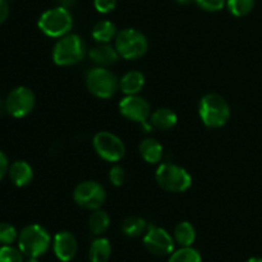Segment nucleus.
Wrapping results in <instances>:
<instances>
[{"mask_svg":"<svg viewBox=\"0 0 262 262\" xmlns=\"http://www.w3.org/2000/svg\"><path fill=\"white\" fill-rule=\"evenodd\" d=\"M53 251L59 261L69 262L76 257L78 252V242L73 233L63 232L56 233L53 239Z\"/></svg>","mask_w":262,"mask_h":262,"instance_id":"obj_13","label":"nucleus"},{"mask_svg":"<svg viewBox=\"0 0 262 262\" xmlns=\"http://www.w3.org/2000/svg\"><path fill=\"white\" fill-rule=\"evenodd\" d=\"M246 262H262V258L261 257H251V258H248Z\"/></svg>","mask_w":262,"mask_h":262,"instance_id":"obj_34","label":"nucleus"},{"mask_svg":"<svg viewBox=\"0 0 262 262\" xmlns=\"http://www.w3.org/2000/svg\"><path fill=\"white\" fill-rule=\"evenodd\" d=\"M91 35L94 40L99 43H109L110 41L115 40V37H117V26L112 20H100L94 26Z\"/></svg>","mask_w":262,"mask_h":262,"instance_id":"obj_19","label":"nucleus"},{"mask_svg":"<svg viewBox=\"0 0 262 262\" xmlns=\"http://www.w3.org/2000/svg\"><path fill=\"white\" fill-rule=\"evenodd\" d=\"M8 170H9V161H8L7 155L3 151H0V181L4 178Z\"/></svg>","mask_w":262,"mask_h":262,"instance_id":"obj_31","label":"nucleus"},{"mask_svg":"<svg viewBox=\"0 0 262 262\" xmlns=\"http://www.w3.org/2000/svg\"><path fill=\"white\" fill-rule=\"evenodd\" d=\"M110 227V216L106 211L101 209H97L92 211L89 217V228L92 234L101 235L109 229Z\"/></svg>","mask_w":262,"mask_h":262,"instance_id":"obj_22","label":"nucleus"},{"mask_svg":"<svg viewBox=\"0 0 262 262\" xmlns=\"http://www.w3.org/2000/svg\"><path fill=\"white\" fill-rule=\"evenodd\" d=\"M25 262H40L37 260V257H28Z\"/></svg>","mask_w":262,"mask_h":262,"instance_id":"obj_35","label":"nucleus"},{"mask_svg":"<svg viewBox=\"0 0 262 262\" xmlns=\"http://www.w3.org/2000/svg\"><path fill=\"white\" fill-rule=\"evenodd\" d=\"M148 229V224L143 217L140 216H129L122 223L123 234L129 238L140 237L145 234Z\"/></svg>","mask_w":262,"mask_h":262,"instance_id":"obj_23","label":"nucleus"},{"mask_svg":"<svg viewBox=\"0 0 262 262\" xmlns=\"http://www.w3.org/2000/svg\"><path fill=\"white\" fill-rule=\"evenodd\" d=\"M73 27V17L68 8L55 7L43 12L38 18V28L49 37L60 38Z\"/></svg>","mask_w":262,"mask_h":262,"instance_id":"obj_4","label":"nucleus"},{"mask_svg":"<svg viewBox=\"0 0 262 262\" xmlns=\"http://www.w3.org/2000/svg\"><path fill=\"white\" fill-rule=\"evenodd\" d=\"M109 181L115 187L123 186V183L125 181L124 169L120 165H113L109 170Z\"/></svg>","mask_w":262,"mask_h":262,"instance_id":"obj_29","label":"nucleus"},{"mask_svg":"<svg viewBox=\"0 0 262 262\" xmlns=\"http://www.w3.org/2000/svg\"><path fill=\"white\" fill-rule=\"evenodd\" d=\"M18 232L9 223H0V245L12 246L18 241Z\"/></svg>","mask_w":262,"mask_h":262,"instance_id":"obj_26","label":"nucleus"},{"mask_svg":"<svg viewBox=\"0 0 262 262\" xmlns=\"http://www.w3.org/2000/svg\"><path fill=\"white\" fill-rule=\"evenodd\" d=\"M119 112L125 119L130 122L145 124L150 119L151 107L147 100L143 97L138 95H129L119 102Z\"/></svg>","mask_w":262,"mask_h":262,"instance_id":"obj_12","label":"nucleus"},{"mask_svg":"<svg viewBox=\"0 0 262 262\" xmlns=\"http://www.w3.org/2000/svg\"><path fill=\"white\" fill-rule=\"evenodd\" d=\"M173 238L181 247H189L196 241V229L189 222H182L174 228Z\"/></svg>","mask_w":262,"mask_h":262,"instance_id":"obj_21","label":"nucleus"},{"mask_svg":"<svg viewBox=\"0 0 262 262\" xmlns=\"http://www.w3.org/2000/svg\"><path fill=\"white\" fill-rule=\"evenodd\" d=\"M87 48L82 37L76 33H68L56 41L53 48V60L56 66L69 67L83 60Z\"/></svg>","mask_w":262,"mask_h":262,"instance_id":"obj_2","label":"nucleus"},{"mask_svg":"<svg viewBox=\"0 0 262 262\" xmlns=\"http://www.w3.org/2000/svg\"><path fill=\"white\" fill-rule=\"evenodd\" d=\"M155 178L161 188L174 193L186 192L192 186L191 174L177 164L165 163L159 165Z\"/></svg>","mask_w":262,"mask_h":262,"instance_id":"obj_6","label":"nucleus"},{"mask_svg":"<svg viewBox=\"0 0 262 262\" xmlns=\"http://www.w3.org/2000/svg\"><path fill=\"white\" fill-rule=\"evenodd\" d=\"M174 238L165 229L159 227H148L143 237V246L154 256L164 257L174 252Z\"/></svg>","mask_w":262,"mask_h":262,"instance_id":"obj_11","label":"nucleus"},{"mask_svg":"<svg viewBox=\"0 0 262 262\" xmlns=\"http://www.w3.org/2000/svg\"><path fill=\"white\" fill-rule=\"evenodd\" d=\"M201 9L206 12H219L227 5V0H193Z\"/></svg>","mask_w":262,"mask_h":262,"instance_id":"obj_28","label":"nucleus"},{"mask_svg":"<svg viewBox=\"0 0 262 262\" xmlns=\"http://www.w3.org/2000/svg\"><path fill=\"white\" fill-rule=\"evenodd\" d=\"M92 146L97 155L105 161L117 163L125 155V146L117 135L107 130L97 132L92 138Z\"/></svg>","mask_w":262,"mask_h":262,"instance_id":"obj_9","label":"nucleus"},{"mask_svg":"<svg viewBox=\"0 0 262 262\" xmlns=\"http://www.w3.org/2000/svg\"><path fill=\"white\" fill-rule=\"evenodd\" d=\"M89 56L91 61H94L99 67L112 66V64L117 63L118 59L120 58L115 46L110 45V43H99V45L94 46L89 51Z\"/></svg>","mask_w":262,"mask_h":262,"instance_id":"obj_14","label":"nucleus"},{"mask_svg":"<svg viewBox=\"0 0 262 262\" xmlns=\"http://www.w3.org/2000/svg\"><path fill=\"white\" fill-rule=\"evenodd\" d=\"M202 123L209 128H220L230 118V106L227 100L217 94H206L199 105Z\"/></svg>","mask_w":262,"mask_h":262,"instance_id":"obj_3","label":"nucleus"},{"mask_svg":"<svg viewBox=\"0 0 262 262\" xmlns=\"http://www.w3.org/2000/svg\"><path fill=\"white\" fill-rule=\"evenodd\" d=\"M8 15H9V4L8 0H0V25L7 20Z\"/></svg>","mask_w":262,"mask_h":262,"instance_id":"obj_32","label":"nucleus"},{"mask_svg":"<svg viewBox=\"0 0 262 262\" xmlns=\"http://www.w3.org/2000/svg\"><path fill=\"white\" fill-rule=\"evenodd\" d=\"M55 2L58 3L59 7L69 8V7H72V5L74 4V2H76V0H55Z\"/></svg>","mask_w":262,"mask_h":262,"instance_id":"obj_33","label":"nucleus"},{"mask_svg":"<svg viewBox=\"0 0 262 262\" xmlns=\"http://www.w3.org/2000/svg\"><path fill=\"white\" fill-rule=\"evenodd\" d=\"M145 86V76L140 71H129L119 79V89L125 96L138 95Z\"/></svg>","mask_w":262,"mask_h":262,"instance_id":"obj_17","label":"nucleus"},{"mask_svg":"<svg viewBox=\"0 0 262 262\" xmlns=\"http://www.w3.org/2000/svg\"><path fill=\"white\" fill-rule=\"evenodd\" d=\"M112 256V245L107 238H96L90 246V262H107Z\"/></svg>","mask_w":262,"mask_h":262,"instance_id":"obj_20","label":"nucleus"},{"mask_svg":"<svg viewBox=\"0 0 262 262\" xmlns=\"http://www.w3.org/2000/svg\"><path fill=\"white\" fill-rule=\"evenodd\" d=\"M73 200L79 207L84 210L101 209L106 200V192L100 183L95 181H83L76 186Z\"/></svg>","mask_w":262,"mask_h":262,"instance_id":"obj_8","label":"nucleus"},{"mask_svg":"<svg viewBox=\"0 0 262 262\" xmlns=\"http://www.w3.org/2000/svg\"><path fill=\"white\" fill-rule=\"evenodd\" d=\"M5 112L14 118L27 117L33 110L36 97L32 90L19 86L13 89L5 99Z\"/></svg>","mask_w":262,"mask_h":262,"instance_id":"obj_10","label":"nucleus"},{"mask_svg":"<svg viewBox=\"0 0 262 262\" xmlns=\"http://www.w3.org/2000/svg\"><path fill=\"white\" fill-rule=\"evenodd\" d=\"M168 262H202V257L201 253L196 248L189 246V247H181L179 250L174 251Z\"/></svg>","mask_w":262,"mask_h":262,"instance_id":"obj_24","label":"nucleus"},{"mask_svg":"<svg viewBox=\"0 0 262 262\" xmlns=\"http://www.w3.org/2000/svg\"><path fill=\"white\" fill-rule=\"evenodd\" d=\"M114 41L119 56L127 60L142 58L148 50L147 37L136 28H124L119 31Z\"/></svg>","mask_w":262,"mask_h":262,"instance_id":"obj_5","label":"nucleus"},{"mask_svg":"<svg viewBox=\"0 0 262 262\" xmlns=\"http://www.w3.org/2000/svg\"><path fill=\"white\" fill-rule=\"evenodd\" d=\"M227 8L235 17H245L255 8V0H227Z\"/></svg>","mask_w":262,"mask_h":262,"instance_id":"obj_25","label":"nucleus"},{"mask_svg":"<svg viewBox=\"0 0 262 262\" xmlns=\"http://www.w3.org/2000/svg\"><path fill=\"white\" fill-rule=\"evenodd\" d=\"M148 122L152 125V128H156L159 130H168L177 124L178 117L169 107H160L150 115Z\"/></svg>","mask_w":262,"mask_h":262,"instance_id":"obj_18","label":"nucleus"},{"mask_svg":"<svg viewBox=\"0 0 262 262\" xmlns=\"http://www.w3.org/2000/svg\"><path fill=\"white\" fill-rule=\"evenodd\" d=\"M117 3L118 0H94V5L97 12L104 13V14L113 12L117 7Z\"/></svg>","mask_w":262,"mask_h":262,"instance_id":"obj_30","label":"nucleus"},{"mask_svg":"<svg viewBox=\"0 0 262 262\" xmlns=\"http://www.w3.org/2000/svg\"><path fill=\"white\" fill-rule=\"evenodd\" d=\"M178 3H181V4H187V3H189L191 0H177Z\"/></svg>","mask_w":262,"mask_h":262,"instance_id":"obj_36","label":"nucleus"},{"mask_svg":"<svg viewBox=\"0 0 262 262\" xmlns=\"http://www.w3.org/2000/svg\"><path fill=\"white\" fill-rule=\"evenodd\" d=\"M138 151H140L143 160L148 164H158L163 159V145L155 138L147 137L141 141L140 146H138Z\"/></svg>","mask_w":262,"mask_h":262,"instance_id":"obj_16","label":"nucleus"},{"mask_svg":"<svg viewBox=\"0 0 262 262\" xmlns=\"http://www.w3.org/2000/svg\"><path fill=\"white\" fill-rule=\"evenodd\" d=\"M8 174H9V178L13 184H15L17 187L28 186L33 179L32 166L25 160H17L12 165H9Z\"/></svg>","mask_w":262,"mask_h":262,"instance_id":"obj_15","label":"nucleus"},{"mask_svg":"<svg viewBox=\"0 0 262 262\" xmlns=\"http://www.w3.org/2000/svg\"><path fill=\"white\" fill-rule=\"evenodd\" d=\"M23 253L19 248L12 246H2L0 247V262H25Z\"/></svg>","mask_w":262,"mask_h":262,"instance_id":"obj_27","label":"nucleus"},{"mask_svg":"<svg viewBox=\"0 0 262 262\" xmlns=\"http://www.w3.org/2000/svg\"><path fill=\"white\" fill-rule=\"evenodd\" d=\"M51 245L50 233L40 224H31L23 228L18 235V248L27 257L45 255Z\"/></svg>","mask_w":262,"mask_h":262,"instance_id":"obj_1","label":"nucleus"},{"mask_svg":"<svg viewBox=\"0 0 262 262\" xmlns=\"http://www.w3.org/2000/svg\"><path fill=\"white\" fill-rule=\"evenodd\" d=\"M89 91L99 99H110L119 89V79L105 67H95L86 74Z\"/></svg>","mask_w":262,"mask_h":262,"instance_id":"obj_7","label":"nucleus"}]
</instances>
